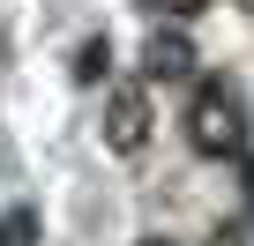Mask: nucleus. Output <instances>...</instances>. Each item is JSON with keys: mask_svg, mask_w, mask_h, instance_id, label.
Instances as JSON below:
<instances>
[{"mask_svg": "<svg viewBox=\"0 0 254 246\" xmlns=\"http://www.w3.org/2000/svg\"><path fill=\"white\" fill-rule=\"evenodd\" d=\"M187 142L202 157H247V104L224 82H202L194 90V104H187Z\"/></svg>", "mask_w": 254, "mask_h": 246, "instance_id": "obj_1", "label": "nucleus"}, {"mask_svg": "<svg viewBox=\"0 0 254 246\" xmlns=\"http://www.w3.org/2000/svg\"><path fill=\"white\" fill-rule=\"evenodd\" d=\"M157 8H165L172 23H187V15H202V0H157Z\"/></svg>", "mask_w": 254, "mask_h": 246, "instance_id": "obj_6", "label": "nucleus"}, {"mask_svg": "<svg viewBox=\"0 0 254 246\" xmlns=\"http://www.w3.org/2000/svg\"><path fill=\"white\" fill-rule=\"evenodd\" d=\"M30 239H38V216H30V209L0 216V246H30Z\"/></svg>", "mask_w": 254, "mask_h": 246, "instance_id": "obj_5", "label": "nucleus"}, {"mask_svg": "<svg viewBox=\"0 0 254 246\" xmlns=\"http://www.w3.org/2000/svg\"><path fill=\"white\" fill-rule=\"evenodd\" d=\"M105 142H112L120 157H135V149L150 142V90H142V82H120V90H112V104H105Z\"/></svg>", "mask_w": 254, "mask_h": 246, "instance_id": "obj_2", "label": "nucleus"}, {"mask_svg": "<svg viewBox=\"0 0 254 246\" xmlns=\"http://www.w3.org/2000/svg\"><path fill=\"white\" fill-rule=\"evenodd\" d=\"M187 75H194V45L180 30H157L142 45V82H187Z\"/></svg>", "mask_w": 254, "mask_h": 246, "instance_id": "obj_3", "label": "nucleus"}, {"mask_svg": "<svg viewBox=\"0 0 254 246\" xmlns=\"http://www.w3.org/2000/svg\"><path fill=\"white\" fill-rule=\"evenodd\" d=\"M105 67H112V45H105V38H90V45L75 52V75H82V82H97Z\"/></svg>", "mask_w": 254, "mask_h": 246, "instance_id": "obj_4", "label": "nucleus"}, {"mask_svg": "<svg viewBox=\"0 0 254 246\" xmlns=\"http://www.w3.org/2000/svg\"><path fill=\"white\" fill-rule=\"evenodd\" d=\"M142 246H172V239H142Z\"/></svg>", "mask_w": 254, "mask_h": 246, "instance_id": "obj_8", "label": "nucleus"}, {"mask_svg": "<svg viewBox=\"0 0 254 246\" xmlns=\"http://www.w3.org/2000/svg\"><path fill=\"white\" fill-rule=\"evenodd\" d=\"M209 246H239V231H217V239H209Z\"/></svg>", "mask_w": 254, "mask_h": 246, "instance_id": "obj_7", "label": "nucleus"}]
</instances>
